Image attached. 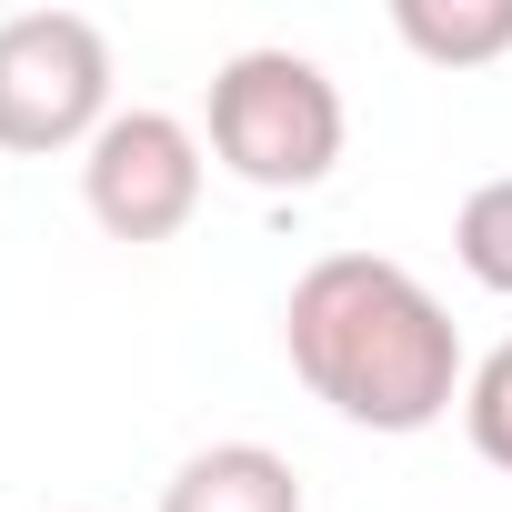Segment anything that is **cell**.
I'll list each match as a JSON object with an SVG mask.
<instances>
[{
	"mask_svg": "<svg viewBox=\"0 0 512 512\" xmlns=\"http://www.w3.org/2000/svg\"><path fill=\"white\" fill-rule=\"evenodd\" d=\"M201 131H211V161L251 191H312V181H332V161L352 141L332 71L312 51H282V41H251L211 71Z\"/></svg>",
	"mask_w": 512,
	"mask_h": 512,
	"instance_id": "2",
	"label": "cell"
},
{
	"mask_svg": "<svg viewBox=\"0 0 512 512\" xmlns=\"http://www.w3.org/2000/svg\"><path fill=\"white\" fill-rule=\"evenodd\" d=\"M282 352L312 382V402H332L362 432H432L472 382L432 282L382 251H322L282 302Z\"/></svg>",
	"mask_w": 512,
	"mask_h": 512,
	"instance_id": "1",
	"label": "cell"
},
{
	"mask_svg": "<svg viewBox=\"0 0 512 512\" xmlns=\"http://www.w3.org/2000/svg\"><path fill=\"white\" fill-rule=\"evenodd\" d=\"M111 121V41L81 11L0 21V151H91Z\"/></svg>",
	"mask_w": 512,
	"mask_h": 512,
	"instance_id": "3",
	"label": "cell"
},
{
	"mask_svg": "<svg viewBox=\"0 0 512 512\" xmlns=\"http://www.w3.org/2000/svg\"><path fill=\"white\" fill-rule=\"evenodd\" d=\"M392 31L432 71H482L512 51V0H392Z\"/></svg>",
	"mask_w": 512,
	"mask_h": 512,
	"instance_id": "6",
	"label": "cell"
},
{
	"mask_svg": "<svg viewBox=\"0 0 512 512\" xmlns=\"http://www.w3.org/2000/svg\"><path fill=\"white\" fill-rule=\"evenodd\" d=\"M81 201L111 241H171L201 211V131L181 111H111L81 151Z\"/></svg>",
	"mask_w": 512,
	"mask_h": 512,
	"instance_id": "4",
	"label": "cell"
},
{
	"mask_svg": "<svg viewBox=\"0 0 512 512\" xmlns=\"http://www.w3.org/2000/svg\"><path fill=\"white\" fill-rule=\"evenodd\" d=\"M161 512H312V502H302V472L272 442H201L161 482Z\"/></svg>",
	"mask_w": 512,
	"mask_h": 512,
	"instance_id": "5",
	"label": "cell"
},
{
	"mask_svg": "<svg viewBox=\"0 0 512 512\" xmlns=\"http://www.w3.org/2000/svg\"><path fill=\"white\" fill-rule=\"evenodd\" d=\"M452 251H462V272H472L482 292L512 302V171L462 191V211H452Z\"/></svg>",
	"mask_w": 512,
	"mask_h": 512,
	"instance_id": "7",
	"label": "cell"
},
{
	"mask_svg": "<svg viewBox=\"0 0 512 512\" xmlns=\"http://www.w3.org/2000/svg\"><path fill=\"white\" fill-rule=\"evenodd\" d=\"M462 432H472V452H482L492 472H512V342H492V352L472 362V382H462Z\"/></svg>",
	"mask_w": 512,
	"mask_h": 512,
	"instance_id": "8",
	"label": "cell"
}]
</instances>
